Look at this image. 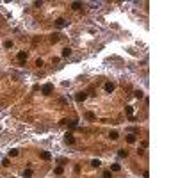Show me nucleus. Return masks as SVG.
<instances>
[{
  "mask_svg": "<svg viewBox=\"0 0 178 178\" xmlns=\"http://www.w3.org/2000/svg\"><path fill=\"white\" fill-rule=\"evenodd\" d=\"M118 155H119V157H127L128 151H127V150H119V151H118Z\"/></svg>",
  "mask_w": 178,
  "mask_h": 178,
  "instance_id": "aec40b11",
  "label": "nucleus"
},
{
  "mask_svg": "<svg viewBox=\"0 0 178 178\" xmlns=\"http://www.w3.org/2000/svg\"><path fill=\"white\" fill-rule=\"evenodd\" d=\"M102 176H103V178H112V173H110V171H103Z\"/></svg>",
  "mask_w": 178,
  "mask_h": 178,
  "instance_id": "4be33fe9",
  "label": "nucleus"
},
{
  "mask_svg": "<svg viewBox=\"0 0 178 178\" xmlns=\"http://www.w3.org/2000/svg\"><path fill=\"white\" fill-rule=\"evenodd\" d=\"M16 59H18V62H20V66H23V64H25V61H27V52H18V55H16Z\"/></svg>",
  "mask_w": 178,
  "mask_h": 178,
  "instance_id": "f03ea898",
  "label": "nucleus"
},
{
  "mask_svg": "<svg viewBox=\"0 0 178 178\" xmlns=\"http://www.w3.org/2000/svg\"><path fill=\"white\" fill-rule=\"evenodd\" d=\"M71 9H75V11L82 9V4H80V2H73V4H71Z\"/></svg>",
  "mask_w": 178,
  "mask_h": 178,
  "instance_id": "9d476101",
  "label": "nucleus"
},
{
  "mask_svg": "<svg viewBox=\"0 0 178 178\" xmlns=\"http://www.w3.org/2000/svg\"><path fill=\"white\" fill-rule=\"evenodd\" d=\"M39 157H41V160H52V153L50 151H41Z\"/></svg>",
  "mask_w": 178,
  "mask_h": 178,
  "instance_id": "7ed1b4c3",
  "label": "nucleus"
},
{
  "mask_svg": "<svg viewBox=\"0 0 178 178\" xmlns=\"http://www.w3.org/2000/svg\"><path fill=\"white\" fill-rule=\"evenodd\" d=\"M9 178H14V176H9Z\"/></svg>",
  "mask_w": 178,
  "mask_h": 178,
  "instance_id": "393cba45",
  "label": "nucleus"
},
{
  "mask_svg": "<svg viewBox=\"0 0 178 178\" xmlns=\"http://www.w3.org/2000/svg\"><path fill=\"white\" fill-rule=\"evenodd\" d=\"M86 119L87 121H94L96 119V114L94 112H86Z\"/></svg>",
  "mask_w": 178,
  "mask_h": 178,
  "instance_id": "6e6552de",
  "label": "nucleus"
},
{
  "mask_svg": "<svg viewBox=\"0 0 178 178\" xmlns=\"http://www.w3.org/2000/svg\"><path fill=\"white\" fill-rule=\"evenodd\" d=\"M125 110H127V116H128V118H130V116H134V107H130V105H128Z\"/></svg>",
  "mask_w": 178,
  "mask_h": 178,
  "instance_id": "dca6fc26",
  "label": "nucleus"
},
{
  "mask_svg": "<svg viewBox=\"0 0 178 178\" xmlns=\"http://www.w3.org/2000/svg\"><path fill=\"white\" fill-rule=\"evenodd\" d=\"M100 164H102V162H100L98 159H93V160H91V166H93V167H100Z\"/></svg>",
  "mask_w": 178,
  "mask_h": 178,
  "instance_id": "4468645a",
  "label": "nucleus"
},
{
  "mask_svg": "<svg viewBox=\"0 0 178 178\" xmlns=\"http://www.w3.org/2000/svg\"><path fill=\"white\" fill-rule=\"evenodd\" d=\"M64 141H66V144H73L75 143V137L71 135V134H66V137H64Z\"/></svg>",
  "mask_w": 178,
  "mask_h": 178,
  "instance_id": "423d86ee",
  "label": "nucleus"
},
{
  "mask_svg": "<svg viewBox=\"0 0 178 178\" xmlns=\"http://www.w3.org/2000/svg\"><path fill=\"white\" fill-rule=\"evenodd\" d=\"M4 48H13V41H9V39L4 41Z\"/></svg>",
  "mask_w": 178,
  "mask_h": 178,
  "instance_id": "a211bd4d",
  "label": "nucleus"
},
{
  "mask_svg": "<svg viewBox=\"0 0 178 178\" xmlns=\"http://www.w3.org/2000/svg\"><path fill=\"white\" fill-rule=\"evenodd\" d=\"M62 171H64L62 166H57V167L54 169V175H57V176H59V175H62Z\"/></svg>",
  "mask_w": 178,
  "mask_h": 178,
  "instance_id": "f8f14e48",
  "label": "nucleus"
},
{
  "mask_svg": "<svg viewBox=\"0 0 178 178\" xmlns=\"http://www.w3.org/2000/svg\"><path fill=\"white\" fill-rule=\"evenodd\" d=\"M36 66H38V68H41V66H43V59H38V61H36Z\"/></svg>",
  "mask_w": 178,
  "mask_h": 178,
  "instance_id": "b1692460",
  "label": "nucleus"
},
{
  "mask_svg": "<svg viewBox=\"0 0 178 178\" xmlns=\"http://www.w3.org/2000/svg\"><path fill=\"white\" fill-rule=\"evenodd\" d=\"M2 166L9 167V166H11V160H9V159H4V160H2Z\"/></svg>",
  "mask_w": 178,
  "mask_h": 178,
  "instance_id": "412c9836",
  "label": "nucleus"
},
{
  "mask_svg": "<svg viewBox=\"0 0 178 178\" xmlns=\"http://www.w3.org/2000/svg\"><path fill=\"white\" fill-rule=\"evenodd\" d=\"M55 25H57V27H66V25H68V21H66L64 18H59V20L55 21Z\"/></svg>",
  "mask_w": 178,
  "mask_h": 178,
  "instance_id": "0eeeda50",
  "label": "nucleus"
},
{
  "mask_svg": "<svg viewBox=\"0 0 178 178\" xmlns=\"http://www.w3.org/2000/svg\"><path fill=\"white\" fill-rule=\"evenodd\" d=\"M52 91H54V84H44L43 87H41V93L44 94V96H48V94H52Z\"/></svg>",
  "mask_w": 178,
  "mask_h": 178,
  "instance_id": "f257e3e1",
  "label": "nucleus"
},
{
  "mask_svg": "<svg viewBox=\"0 0 178 178\" xmlns=\"http://www.w3.org/2000/svg\"><path fill=\"white\" fill-rule=\"evenodd\" d=\"M103 89H105V91H107V93H112V91H114V89H116V86H114L112 82H107L105 86H103Z\"/></svg>",
  "mask_w": 178,
  "mask_h": 178,
  "instance_id": "20e7f679",
  "label": "nucleus"
},
{
  "mask_svg": "<svg viewBox=\"0 0 178 178\" xmlns=\"http://www.w3.org/2000/svg\"><path fill=\"white\" fill-rule=\"evenodd\" d=\"M18 150H9V157H18Z\"/></svg>",
  "mask_w": 178,
  "mask_h": 178,
  "instance_id": "6ab92c4d",
  "label": "nucleus"
},
{
  "mask_svg": "<svg viewBox=\"0 0 178 178\" xmlns=\"http://www.w3.org/2000/svg\"><path fill=\"white\" fill-rule=\"evenodd\" d=\"M135 141H137V137L134 135V134H130V135H127V143H128V144H134V143H135Z\"/></svg>",
  "mask_w": 178,
  "mask_h": 178,
  "instance_id": "1a4fd4ad",
  "label": "nucleus"
},
{
  "mask_svg": "<svg viewBox=\"0 0 178 178\" xmlns=\"http://www.w3.org/2000/svg\"><path fill=\"white\" fill-rule=\"evenodd\" d=\"M110 171H116V173L121 171V166L119 164H112V166H110Z\"/></svg>",
  "mask_w": 178,
  "mask_h": 178,
  "instance_id": "ddd939ff",
  "label": "nucleus"
},
{
  "mask_svg": "<svg viewBox=\"0 0 178 178\" xmlns=\"http://www.w3.org/2000/svg\"><path fill=\"white\" fill-rule=\"evenodd\" d=\"M134 96H135V98H143V91H135Z\"/></svg>",
  "mask_w": 178,
  "mask_h": 178,
  "instance_id": "5701e85b",
  "label": "nucleus"
},
{
  "mask_svg": "<svg viewBox=\"0 0 178 178\" xmlns=\"http://www.w3.org/2000/svg\"><path fill=\"white\" fill-rule=\"evenodd\" d=\"M109 137H110V139H112V141H116L118 137H119V134H118L116 130H112V132H110V134H109Z\"/></svg>",
  "mask_w": 178,
  "mask_h": 178,
  "instance_id": "9b49d317",
  "label": "nucleus"
},
{
  "mask_svg": "<svg viewBox=\"0 0 178 178\" xmlns=\"http://www.w3.org/2000/svg\"><path fill=\"white\" fill-rule=\"evenodd\" d=\"M71 55V48H64L62 50V57H70Z\"/></svg>",
  "mask_w": 178,
  "mask_h": 178,
  "instance_id": "2eb2a0df",
  "label": "nucleus"
},
{
  "mask_svg": "<svg viewBox=\"0 0 178 178\" xmlns=\"http://www.w3.org/2000/svg\"><path fill=\"white\" fill-rule=\"evenodd\" d=\"M86 98H87V94H86L84 91H80V93H77V96H75V100H77V102H84Z\"/></svg>",
  "mask_w": 178,
  "mask_h": 178,
  "instance_id": "39448f33",
  "label": "nucleus"
},
{
  "mask_svg": "<svg viewBox=\"0 0 178 178\" xmlns=\"http://www.w3.org/2000/svg\"><path fill=\"white\" fill-rule=\"evenodd\" d=\"M32 176V171H30V169H25V171H23V178H30Z\"/></svg>",
  "mask_w": 178,
  "mask_h": 178,
  "instance_id": "f3484780",
  "label": "nucleus"
}]
</instances>
